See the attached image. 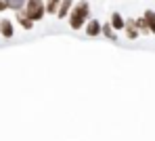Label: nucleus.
<instances>
[{
    "label": "nucleus",
    "instance_id": "39448f33",
    "mask_svg": "<svg viewBox=\"0 0 155 141\" xmlns=\"http://www.w3.org/2000/svg\"><path fill=\"white\" fill-rule=\"evenodd\" d=\"M109 23H111V28L115 29V32H122V29L126 28V19L120 15V11H113V13H111V17H109Z\"/></svg>",
    "mask_w": 155,
    "mask_h": 141
},
{
    "label": "nucleus",
    "instance_id": "6e6552de",
    "mask_svg": "<svg viewBox=\"0 0 155 141\" xmlns=\"http://www.w3.org/2000/svg\"><path fill=\"white\" fill-rule=\"evenodd\" d=\"M15 21H17V23H19V26H21L23 29H27V32H29V29H31L34 26H36V23H34V21H31V19L27 17V15L23 13V11H19V13H15Z\"/></svg>",
    "mask_w": 155,
    "mask_h": 141
},
{
    "label": "nucleus",
    "instance_id": "1a4fd4ad",
    "mask_svg": "<svg viewBox=\"0 0 155 141\" xmlns=\"http://www.w3.org/2000/svg\"><path fill=\"white\" fill-rule=\"evenodd\" d=\"M103 36L109 40V42H117V32L111 28V23H109V21L103 23Z\"/></svg>",
    "mask_w": 155,
    "mask_h": 141
},
{
    "label": "nucleus",
    "instance_id": "f257e3e1",
    "mask_svg": "<svg viewBox=\"0 0 155 141\" xmlns=\"http://www.w3.org/2000/svg\"><path fill=\"white\" fill-rule=\"evenodd\" d=\"M67 19H69V28L76 29V32L86 28V23L90 21V4H88V0H78Z\"/></svg>",
    "mask_w": 155,
    "mask_h": 141
},
{
    "label": "nucleus",
    "instance_id": "ddd939ff",
    "mask_svg": "<svg viewBox=\"0 0 155 141\" xmlns=\"http://www.w3.org/2000/svg\"><path fill=\"white\" fill-rule=\"evenodd\" d=\"M136 28L140 34H151L149 32V26H147V21H145V17H136Z\"/></svg>",
    "mask_w": 155,
    "mask_h": 141
},
{
    "label": "nucleus",
    "instance_id": "f8f14e48",
    "mask_svg": "<svg viewBox=\"0 0 155 141\" xmlns=\"http://www.w3.org/2000/svg\"><path fill=\"white\" fill-rule=\"evenodd\" d=\"M63 0H46V15H57Z\"/></svg>",
    "mask_w": 155,
    "mask_h": 141
},
{
    "label": "nucleus",
    "instance_id": "20e7f679",
    "mask_svg": "<svg viewBox=\"0 0 155 141\" xmlns=\"http://www.w3.org/2000/svg\"><path fill=\"white\" fill-rule=\"evenodd\" d=\"M0 36L4 40H11L15 36V23L11 19H0Z\"/></svg>",
    "mask_w": 155,
    "mask_h": 141
},
{
    "label": "nucleus",
    "instance_id": "4468645a",
    "mask_svg": "<svg viewBox=\"0 0 155 141\" xmlns=\"http://www.w3.org/2000/svg\"><path fill=\"white\" fill-rule=\"evenodd\" d=\"M2 11H8V6H6V0H0V13Z\"/></svg>",
    "mask_w": 155,
    "mask_h": 141
},
{
    "label": "nucleus",
    "instance_id": "7ed1b4c3",
    "mask_svg": "<svg viewBox=\"0 0 155 141\" xmlns=\"http://www.w3.org/2000/svg\"><path fill=\"white\" fill-rule=\"evenodd\" d=\"M84 29H86V36H88V38H99V36L103 34V23H101L99 19H90Z\"/></svg>",
    "mask_w": 155,
    "mask_h": 141
},
{
    "label": "nucleus",
    "instance_id": "0eeeda50",
    "mask_svg": "<svg viewBox=\"0 0 155 141\" xmlns=\"http://www.w3.org/2000/svg\"><path fill=\"white\" fill-rule=\"evenodd\" d=\"M74 4H76V0H63V2H61V6H59L57 17H59V19H67V17H69V13H71V9H74Z\"/></svg>",
    "mask_w": 155,
    "mask_h": 141
},
{
    "label": "nucleus",
    "instance_id": "f03ea898",
    "mask_svg": "<svg viewBox=\"0 0 155 141\" xmlns=\"http://www.w3.org/2000/svg\"><path fill=\"white\" fill-rule=\"evenodd\" d=\"M23 13H25L34 23L36 21H42L46 17V0H27Z\"/></svg>",
    "mask_w": 155,
    "mask_h": 141
},
{
    "label": "nucleus",
    "instance_id": "423d86ee",
    "mask_svg": "<svg viewBox=\"0 0 155 141\" xmlns=\"http://www.w3.org/2000/svg\"><path fill=\"white\" fill-rule=\"evenodd\" d=\"M124 32H126V38H128V40H136V38L140 36V32H138V28H136V19H126Z\"/></svg>",
    "mask_w": 155,
    "mask_h": 141
},
{
    "label": "nucleus",
    "instance_id": "9d476101",
    "mask_svg": "<svg viewBox=\"0 0 155 141\" xmlns=\"http://www.w3.org/2000/svg\"><path fill=\"white\" fill-rule=\"evenodd\" d=\"M143 17H145V21H147V26H149V32L155 36V11L147 9V11L143 13Z\"/></svg>",
    "mask_w": 155,
    "mask_h": 141
},
{
    "label": "nucleus",
    "instance_id": "9b49d317",
    "mask_svg": "<svg viewBox=\"0 0 155 141\" xmlns=\"http://www.w3.org/2000/svg\"><path fill=\"white\" fill-rule=\"evenodd\" d=\"M27 4V0H6V6H8V11H15V13H19V11H23Z\"/></svg>",
    "mask_w": 155,
    "mask_h": 141
}]
</instances>
